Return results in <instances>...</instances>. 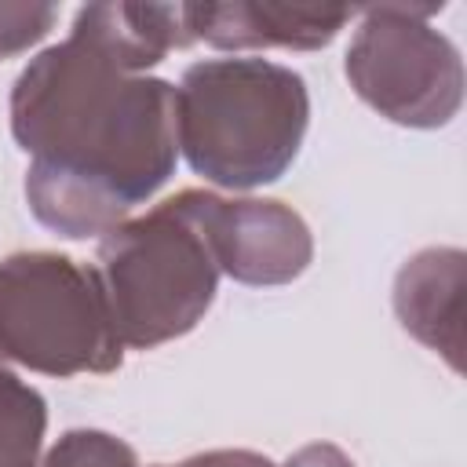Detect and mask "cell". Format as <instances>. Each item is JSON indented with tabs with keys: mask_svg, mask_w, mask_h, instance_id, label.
Segmentation results:
<instances>
[{
	"mask_svg": "<svg viewBox=\"0 0 467 467\" xmlns=\"http://www.w3.org/2000/svg\"><path fill=\"white\" fill-rule=\"evenodd\" d=\"M7 109L29 212L69 241L109 234L175 171V84L131 73L80 22L29 58Z\"/></svg>",
	"mask_w": 467,
	"mask_h": 467,
	"instance_id": "cell-1",
	"label": "cell"
},
{
	"mask_svg": "<svg viewBox=\"0 0 467 467\" xmlns=\"http://www.w3.org/2000/svg\"><path fill=\"white\" fill-rule=\"evenodd\" d=\"M306 124V80L270 58H204L175 88L179 153L223 190L277 182L299 157Z\"/></svg>",
	"mask_w": 467,
	"mask_h": 467,
	"instance_id": "cell-2",
	"label": "cell"
},
{
	"mask_svg": "<svg viewBox=\"0 0 467 467\" xmlns=\"http://www.w3.org/2000/svg\"><path fill=\"white\" fill-rule=\"evenodd\" d=\"M95 270L117 339L131 350H153L197 328L219 288V266L186 190L102 234Z\"/></svg>",
	"mask_w": 467,
	"mask_h": 467,
	"instance_id": "cell-3",
	"label": "cell"
},
{
	"mask_svg": "<svg viewBox=\"0 0 467 467\" xmlns=\"http://www.w3.org/2000/svg\"><path fill=\"white\" fill-rule=\"evenodd\" d=\"M0 361L40 376H106L120 368L102 277L62 252L0 259Z\"/></svg>",
	"mask_w": 467,
	"mask_h": 467,
	"instance_id": "cell-4",
	"label": "cell"
},
{
	"mask_svg": "<svg viewBox=\"0 0 467 467\" xmlns=\"http://www.w3.org/2000/svg\"><path fill=\"white\" fill-rule=\"evenodd\" d=\"M438 7H365L347 47L354 95L401 128H445L463 106L460 47L431 26Z\"/></svg>",
	"mask_w": 467,
	"mask_h": 467,
	"instance_id": "cell-5",
	"label": "cell"
},
{
	"mask_svg": "<svg viewBox=\"0 0 467 467\" xmlns=\"http://www.w3.org/2000/svg\"><path fill=\"white\" fill-rule=\"evenodd\" d=\"M186 201L204 230L219 274L234 277L237 285H288L314 259L310 226L281 201L219 197L212 190H186Z\"/></svg>",
	"mask_w": 467,
	"mask_h": 467,
	"instance_id": "cell-6",
	"label": "cell"
},
{
	"mask_svg": "<svg viewBox=\"0 0 467 467\" xmlns=\"http://www.w3.org/2000/svg\"><path fill=\"white\" fill-rule=\"evenodd\" d=\"M190 44L204 40L223 51L248 47H292L317 51L339 36V29L354 18L350 7H299V4H179Z\"/></svg>",
	"mask_w": 467,
	"mask_h": 467,
	"instance_id": "cell-7",
	"label": "cell"
},
{
	"mask_svg": "<svg viewBox=\"0 0 467 467\" xmlns=\"http://www.w3.org/2000/svg\"><path fill=\"white\" fill-rule=\"evenodd\" d=\"M463 263L460 248H423L394 277V314L427 350L463 368Z\"/></svg>",
	"mask_w": 467,
	"mask_h": 467,
	"instance_id": "cell-8",
	"label": "cell"
},
{
	"mask_svg": "<svg viewBox=\"0 0 467 467\" xmlns=\"http://www.w3.org/2000/svg\"><path fill=\"white\" fill-rule=\"evenodd\" d=\"M47 431V401L40 390L22 383L4 361H0V449L40 456Z\"/></svg>",
	"mask_w": 467,
	"mask_h": 467,
	"instance_id": "cell-9",
	"label": "cell"
},
{
	"mask_svg": "<svg viewBox=\"0 0 467 467\" xmlns=\"http://www.w3.org/2000/svg\"><path fill=\"white\" fill-rule=\"evenodd\" d=\"M40 467H142V463L124 438L95 427H77L66 431L47 449Z\"/></svg>",
	"mask_w": 467,
	"mask_h": 467,
	"instance_id": "cell-10",
	"label": "cell"
},
{
	"mask_svg": "<svg viewBox=\"0 0 467 467\" xmlns=\"http://www.w3.org/2000/svg\"><path fill=\"white\" fill-rule=\"evenodd\" d=\"M58 22L51 4H0V62L40 44Z\"/></svg>",
	"mask_w": 467,
	"mask_h": 467,
	"instance_id": "cell-11",
	"label": "cell"
},
{
	"mask_svg": "<svg viewBox=\"0 0 467 467\" xmlns=\"http://www.w3.org/2000/svg\"><path fill=\"white\" fill-rule=\"evenodd\" d=\"M157 467H274V463L252 449H212V452H197L179 463H157Z\"/></svg>",
	"mask_w": 467,
	"mask_h": 467,
	"instance_id": "cell-12",
	"label": "cell"
},
{
	"mask_svg": "<svg viewBox=\"0 0 467 467\" xmlns=\"http://www.w3.org/2000/svg\"><path fill=\"white\" fill-rule=\"evenodd\" d=\"M281 467H354V460L332 441H310V445L296 449Z\"/></svg>",
	"mask_w": 467,
	"mask_h": 467,
	"instance_id": "cell-13",
	"label": "cell"
},
{
	"mask_svg": "<svg viewBox=\"0 0 467 467\" xmlns=\"http://www.w3.org/2000/svg\"><path fill=\"white\" fill-rule=\"evenodd\" d=\"M0 467H40V456H22L11 449H0Z\"/></svg>",
	"mask_w": 467,
	"mask_h": 467,
	"instance_id": "cell-14",
	"label": "cell"
}]
</instances>
